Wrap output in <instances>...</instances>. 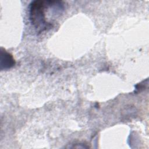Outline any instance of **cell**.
I'll list each match as a JSON object with an SVG mask.
<instances>
[{
    "label": "cell",
    "mask_w": 149,
    "mask_h": 149,
    "mask_svg": "<svg viewBox=\"0 0 149 149\" xmlns=\"http://www.w3.org/2000/svg\"><path fill=\"white\" fill-rule=\"evenodd\" d=\"M49 1H34L30 6V19L35 29L40 33L51 26L46 20L45 10L48 8Z\"/></svg>",
    "instance_id": "1"
},
{
    "label": "cell",
    "mask_w": 149,
    "mask_h": 149,
    "mask_svg": "<svg viewBox=\"0 0 149 149\" xmlns=\"http://www.w3.org/2000/svg\"><path fill=\"white\" fill-rule=\"evenodd\" d=\"M15 60L13 59L12 56L6 52L1 51V68L4 66L5 69L10 68L15 65Z\"/></svg>",
    "instance_id": "2"
}]
</instances>
